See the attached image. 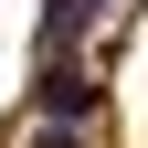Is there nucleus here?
I'll return each mask as SVG.
<instances>
[{"instance_id":"nucleus-2","label":"nucleus","mask_w":148,"mask_h":148,"mask_svg":"<svg viewBox=\"0 0 148 148\" xmlns=\"http://www.w3.org/2000/svg\"><path fill=\"white\" fill-rule=\"evenodd\" d=\"M95 11H106V0H95Z\"/></svg>"},{"instance_id":"nucleus-1","label":"nucleus","mask_w":148,"mask_h":148,"mask_svg":"<svg viewBox=\"0 0 148 148\" xmlns=\"http://www.w3.org/2000/svg\"><path fill=\"white\" fill-rule=\"evenodd\" d=\"M32 116H42V127H85V116H95V74L53 64V74H42V95H32Z\"/></svg>"}]
</instances>
